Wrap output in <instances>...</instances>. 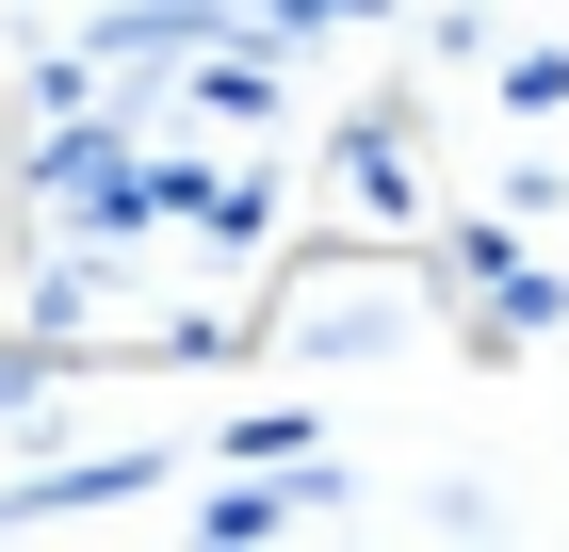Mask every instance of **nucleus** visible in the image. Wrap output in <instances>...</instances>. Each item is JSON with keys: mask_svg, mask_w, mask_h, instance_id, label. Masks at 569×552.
I'll use <instances>...</instances> for the list:
<instances>
[{"mask_svg": "<svg viewBox=\"0 0 569 552\" xmlns=\"http://www.w3.org/2000/svg\"><path fill=\"white\" fill-rule=\"evenodd\" d=\"M488 98H505V114H569V49H505V82H488Z\"/></svg>", "mask_w": 569, "mask_h": 552, "instance_id": "obj_1", "label": "nucleus"}]
</instances>
